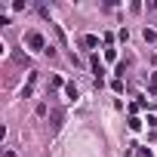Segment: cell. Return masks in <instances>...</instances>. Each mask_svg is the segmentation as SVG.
<instances>
[{
	"mask_svg": "<svg viewBox=\"0 0 157 157\" xmlns=\"http://www.w3.org/2000/svg\"><path fill=\"white\" fill-rule=\"evenodd\" d=\"M25 40H28V46H31V49H43V46H46V43H43V34H37V31H31Z\"/></svg>",
	"mask_w": 157,
	"mask_h": 157,
	"instance_id": "6da1fadb",
	"label": "cell"
},
{
	"mask_svg": "<svg viewBox=\"0 0 157 157\" xmlns=\"http://www.w3.org/2000/svg\"><path fill=\"white\" fill-rule=\"evenodd\" d=\"M62 120H65V111H52V129H59Z\"/></svg>",
	"mask_w": 157,
	"mask_h": 157,
	"instance_id": "7a4b0ae2",
	"label": "cell"
},
{
	"mask_svg": "<svg viewBox=\"0 0 157 157\" xmlns=\"http://www.w3.org/2000/svg\"><path fill=\"white\" fill-rule=\"evenodd\" d=\"M96 43H99V37H93V34H86V37H83V46H96Z\"/></svg>",
	"mask_w": 157,
	"mask_h": 157,
	"instance_id": "3957f363",
	"label": "cell"
},
{
	"mask_svg": "<svg viewBox=\"0 0 157 157\" xmlns=\"http://www.w3.org/2000/svg\"><path fill=\"white\" fill-rule=\"evenodd\" d=\"M145 40H148V43H154V40H157V34H154L151 28H145Z\"/></svg>",
	"mask_w": 157,
	"mask_h": 157,
	"instance_id": "277c9868",
	"label": "cell"
},
{
	"mask_svg": "<svg viewBox=\"0 0 157 157\" xmlns=\"http://www.w3.org/2000/svg\"><path fill=\"white\" fill-rule=\"evenodd\" d=\"M65 93H68L71 99H77V86H74V83H68V86H65Z\"/></svg>",
	"mask_w": 157,
	"mask_h": 157,
	"instance_id": "5b68a950",
	"label": "cell"
},
{
	"mask_svg": "<svg viewBox=\"0 0 157 157\" xmlns=\"http://www.w3.org/2000/svg\"><path fill=\"white\" fill-rule=\"evenodd\" d=\"M151 86H154V90H157V74H151Z\"/></svg>",
	"mask_w": 157,
	"mask_h": 157,
	"instance_id": "8992f818",
	"label": "cell"
}]
</instances>
